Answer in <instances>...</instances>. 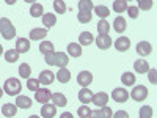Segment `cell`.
I'll return each mask as SVG.
<instances>
[{"instance_id":"35","label":"cell","mask_w":157,"mask_h":118,"mask_svg":"<svg viewBox=\"0 0 157 118\" xmlns=\"http://www.w3.org/2000/svg\"><path fill=\"white\" fill-rule=\"evenodd\" d=\"M77 19H78V22H80V24H88L91 21V13L90 11H78Z\"/></svg>"},{"instance_id":"10","label":"cell","mask_w":157,"mask_h":118,"mask_svg":"<svg viewBox=\"0 0 157 118\" xmlns=\"http://www.w3.org/2000/svg\"><path fill=\"white\" fill-rule=\"evenodd\" d=\"M91 102H93L94 106H99V109H101V107H104V106H107V102H109V95H107V93H104V91L94 93L93 101H91Z\"/></svg>"},{"instance_id":"15","label":"cell","mask_w":157,"mask_h":118,"mask_svg":"<svg viewBox=\"0 0 157 118\" xmlns=\"http://www.w3.org/2000/svg\"><path fill=\"white\" fill-rule=\"evenodd\" d=\"M50 99H52V102H54L55 107H63V106H66V104H68L66 96H64L63 93H52Z\"/></svg>"},{"instance_id":"1","label":"cell","mask_w":157,"mask_h":118,"mask_svg":"<svg viewBox=\"0 0 157 118\" xmlns=\"http://www.w3.org/2000/svg\"><path fill=\"white\" fill-rule=\"evenodd\" d=\"M44 60L49 66H58L61 69V68H66L69 57L66 54H63V52H50V54L44 55Z\"/></svg>"},{"instance_id":"27","label":"cell","mask_w":157,"mask_h":118,"mask_svg":"<svg viewBox=\"0 0 157 118\" xmlns=\"http://www.w3.org/2000/svg\"><path fill=\"white\" fill-rule=\"evenodd\" d=\"M43 22H44L46 27H54L57 24V18H55V14H52V13H46V14H43Z\"/></svg>"},{"instance_id":"47","label":"cell","mask_w":157,"mask_h":118,"mask_svg":"<svg viewBox=\"0 0 157 118\" xmlns=\"http://www.w3.org/2000/svg\"><path fill=\"white\" fill-rule=\"evenodd\" d=\"M3 96V88H0V98Z\"/></svg>"},{"instance_id":"6","label":"cell","mask_w":157,"mask_h":118,"mask_svg":"<svg viewBox=\"0 0 157 118\" xmlns=\"http://www.w3.org/2000/svg\"><path fill=\"white\" fill-rule=\"evenodd\" d=\"M112 98L116 102H126L129 99V91L126 88H115L112 93Z\"/></svg>"},{"instance_id":"41","label":"cell","mask_w":157,"mask_h":118,"mask_svg":"<svg viewBox=\"0 0 157 118\" xmlns=\"http://www.w3.org/2000/svg\"><path fill=\"white\" fill-rule=\"evenodd\" d=\"M99 115H101V118H112L113 112H112V109L109 106H104V107L99 109Z\"/></svg>"},{"instance_id":"38","label":"cell","mask_w":157,"mask_h":118,"mask_svg":"<svg viewBox=\"0 0 157 118\" xmlns=\"http://www.w3.org/2000/svg\"><path fill=\"white\" fill-rule=\"evenodd\" d=\"M54 8H55V11L58 13V14H63V13L66 11V3H64L63 0H55V2H54Z\"/></svg>"},{"instance_id":"13","label":"cell","mask_w":157,"mask_h":118,"mask_svg":"<svg viewBox=\"0 0 157 118\" xmlns=\"http://www.w3.org/2000/svg\"><path fill=\"white\" fill-rule=\"evenodd\" d=\"M129 47H130V41H129V38H126V36H120L115 41V49L120 50V52H126Z\"/></svg>"},{"instance_id":"32","label":"cell","mask_w":157,"mask_h":118,"mask_svg":"<svg viewBox=\"0 0 157 118\" xmlns=\"http://www.w3.org/2000/svg\"><path fill=\"white\" fill-rule=\"evenodd\" d=\"M17 58H19V54H17L16 49H10V50L5 52V60L8 63H14V61H17Z\"/></svg>"},{"instance_id":"42","label":"cell","mask_w":157,"mask_h":118,"mask_svg":"<svg viewBox=\"0 0 157 118\" xmlns=\"http://www.w3.org/2000/svg\"><path fill=\"white\" fill-rule=\"evenodd\" d=\"M138 8L137 6H127V13H129V18H132V19H137L138 18Z\"/></svg>"},{"instance_id":"20","label":"cell","mask_w":157,"mask_h":118,"mask_svg":"<svg viewBox=\"0 0 157 118\" xmlns=\"http://www.w3.org/2000/svg\"><path fill=\"white\" fill-rule=\"evenodd\" d=\"M16 112H17V106L16 104H5V106L2 107V113H3V116H6V118H13L16 115Z\"/></svg>"},{"instance_id":"11","label":"cell","mask_w":157,"mask_h":118,"mask_svg":"<svg viewBox=\"0 0 157 118\" xmlns=\"http://www.w3.org/2000/svg\"><path fill=\"white\" fill-rule=\"evenodd\" d=\"M50 91L47 90V88H39L36 93H35V99L38 101V102H41V104H47L49 101H50Z\"/></svg>"},{"instance_id":"16","label":"cell","mask_w":157,"mask_h":118,"mask_svg":"<svg viewBox=\"0 0 157 118\" xmlns=\"http://www.w3.org/2000/svg\"><path fill=\"white\" fill-rule=\"evenodd\" d=\"M134 69H135V73H138V74H145V73H148L149 71V63L146 61V60H137L135 63H134Z\"/></svg>"},{"instance_id":"28","label":"cell","mask_w":157,"mask_h":118,"mask_svg":"<svg viewBox=\"0 0 157 118\" xmlns=\"http://www.w3.org/2000/svg\"><path fill=\"white\" fill-rule=\"evenodd\" d=\"M121 82L126 85V87H132L135 84V76L132 73H124L121 76Z\"/></svg>"},{"instance_id":"29","label":"cell","mask_w":157,"mask_h":118,"mask_svg":"<svg viewBox=\"0 0 157 118\" xmlns=\"http://www.w3.org/2000/svg\"><path fill=\"white\" fill-rule=\"evenodd\" d=\"M39 52L44 55L50 54V52H54V43H50V41H43L41 44H39Z\"/></svg>"},{"instance_id":"19","label":"cell","mask_w":157,"mask_h":118,"mask_svg":"<svg viewBox=\"0 0 157 118\" xmlns=\"http://www.w3.org/2000/svg\"><path fill=\"white\" fill-rule=\"evenodd\" d=\"M126 29H127L126 19H124V18H121V16H118V18L113 21V30H115V32H118V33H123Z\"/></svg>"},{"instance_id":"21","label":"cell","mask_w":157,"mask_h":118,"mask_svg":"<svg viewBox=\"0 0 157 118\" xmlns=\"http://www.w3.org/2000/svg\"><path fill=\"white\" fill-rule=\"evenodd\" d=\"M78 43H80V46H90L91 43H94V36L90 32H82L78 36Z\"/></svg>"},{"instance_id":"24","label":"cell","mask_w":157,"mask_h":118,"mask_svg":"<svg viewBox=\"0 0 157 118\" xmlns=\"http://www.w3.org/2000/svg\"><path fill=\"white\" fill-rule=\"evenodd\" d=\"M68 55L80 57V55H82V46L77 44V43H69V44H68Z\"/></svg>"},{"instance_id":"9","label":"cell","mask_w":157,"mask_h":118,"mask_svg":"<svg viewBox=\"0 0 157 118\" xmlns=\"http://www.w3.org/2000/svg\"><path fill=\"white\" fill-rule=\"evenodd\" d=\"M112 38L109 36V35H99L98 38H96V44H98V47L99 49H102V50H105V49H110L112 47Z\"/></svg>"},{"instance_id":"26","label":"cell","mask_w":157,"mask_h":118,"mask_svg":"<svg viewBox=\"0 0 157 118\" xmlns=\"http://www.w3.org/2000/svg\"><path fill=\"white\" fill-rule=\"evenodd\" d=\"M98 32L99 35H109L110 32V24L107 22V19H101L98 22Z\"/></svg>"},{"instance_id":"8","label":"cell","mask_w":157,"mask_h":118,"mask_svg":"<svg viewBox=\"0 0 157 118\" xmlns=\"http://www.w3.org/2000/svg\"><path fill=\"white\" fill-rule=\"evenodd\" d=\"M54 79H55L54 73H52L50 69H46V71H41V74H39V77H38V82L41 85H50L52 82H54Z\"/></svg>"},{"instance_id":"5","label":"cell","mask_w":157,"mask_h":118,"mask_svg":"<svg viewBox=\"0 0 157 118\" xmlns=\"http://www.w3.org/2000/svg\"><path fill=\"white\" fill-rule=\"evenodd\" d=\"M91 82H93V74H91L90 71H80L77 74V84L80 87L86 88Z\"/></svg>"},{"instance_id":"12","label":"cell","mask_w":157,"mask_h":118,"mask_svg":"<svg viewBox=\"0 0 157 118\" xmlns=\"http://www.w3.org/2000/svg\"><path fill=\"white\" fill-rule=\"evenodd\" d=\"M55 115H57V107L54 106V104L50 106V104L47 102L41 107V116L43 118H54Z\"/></svg>"},{"instance_id":"25","label":"cell","mask_w":157,"mask_h":118,"mask_svg":"<svg viewBox=\"0 0 157 118\" xmlns=\"http://www.w3.org/2000/svg\"><path fill=\"white\" fill-rule=\"evenodd\" d=\"M57 79H58L61 84L69 82V81H71V73H69V69H66V68L58 69V73H57Z\"/></svg>"},{"instance_id":"7","label":"cell","mask_w":157,"mask_h":118,"mask_svg":"<svg viewBox=\"0 0 157 118\" xmlns=\"http://www.w3.org/2000/svg\"><path fill=\"white\" fill-rule=\"evenodd\" d=\"M93 96H94V93L90 88H82L80 91H78V101H80L82 104H85V106H88V104L93 101Z\"/></svg>"},{"instance_id":"37","label":"cell","mask_w":157,"mask_h":118,"mask_svg":"<svg viewBox=\"0 0 157 118\" xmlns=\"http://www.w3.org/2000/svg\"><path fill=\"white\" fill-rule=\"evenodd\" d=\"M39 85H41V84L38 82V79H27V88L35 91V93L39 90Z\"/></svg>"},{"instance_id":"18","label":"cell","mask_w":157,"mask_h":118,"mask_svg":"<svg viewBox=\"0 0 157 118\" xmlns=\"http://www.w3.org/2000/svg\"><path fill=\"white\" fill-rule=\"evenodd\" d=\"M46 36H47L46 29H33V30H30V39L32 41H39V39H44Z\"/></svg>"},{"instance_id":"3","label":"cell","mask_w":157,"mask_h":118,"mask_svg":"<svg viewBox=\"0 0 157 118\" xmlns=\"http://www.w3.org/2000/svg\"><path fill=\"white\" fill-rule=\"evenodd\" d=\"M22 90V84L17 81V79L11 77L8 81H5V85H3V93L10 95V96H17Z\"/></svg>"},{"instance_id":"44","label":"cell","mask_w":157,"mask_h":118,"mask_svg":"<svg viewBox=\"0 0 157 118\" xmlns=\"http://www.w3.org/2000/svg\"><path fill=\"white\" fill-rule=\"evenodd\" d=\"M113 118H129V115L126 110H118V112H115Z\"/></svg>"},{"instance_id":"36","label":"cell","mask_w":157,"mask_h":118,"mask_svg":"<svg viewBox=\"0 0 157 118\" xmlns=\"http://www.w3.org/2000/svg\"><path fill=\"white\" fill-rule=\"evenodd\" d=\"M77 115H78V118H90V115H91V109L88 107V106H80L77 109Z\"/></svg>"},{"instance_id":"43","label":"cell","mask_w":157,"mask_h":118,"mask_svg":"<svg viewBox=\"0 0 157 118\" xmlns=\"http://www.w3.org/2000/svg\"><path fill=\"white\" fill-rule=\"evenodd\" d=\"M148 77H149V82L151 84H157V69H149L148 71Z\"/></svg>"},{"instance_id":"48","label":"cell","mask_w":157,"mask_h":118,"mask_svg":"<svg viewBox=\"0 0 157 118\" xmlns=\"http://www.w3.org/2000/svg\"><path fill=\"white\" fill-rule=\"evenodd\" d=\"M29 118H39V116H38V115H30Z\"/></svg>"},{"instance_id":"30","label":"cell","mask_w":157,"mask_h":118,"mask_svg":"<svg viewBox=\"0 0 157 118\" xmlns=\"http://www.w3.org/2000/svg\"><path fill=\"white\" fill-rule=\"evenodd\" d=\"M19 74L22 79H30V74H32V68L29 63H22L19 66Z\"/></svg>"},{"instance_id":"22","label":"cell","mask_w":157,"mask_h":118,"mask_svg":"<svg viewBox=\"0 0 157 118\" xmlns=\"http://www.w3.org/2000/svg\"><path fill=\"white\" fill-rule=\"evenodd\" d=\"M30 14H32L33 18H41V16L44 14V8H43V5H41V3H38V2H33L32 6H30Z\"/></svg>"},{"instance_id":"31","label":"cell","mask_w":157,"mask_h":118,"mask_svg":"<svg viewBox=\"0 0 157 118\" xmlns=\"http://www.w3.org/2000/svg\"><path fill=\"white\" fill-rule=\"evenodd\" d=\"M94 13H96L99 18L105 19V18H109V14H110V10H109L107 6H104V5H98V6H94Z\"/></svg>"},{"instance_id":"2","label":"cell","mask_w":157,"mask_h":118,"mask_svg":"<svg viewBox=\"0 0 157 118\" xmlns=\"http://www.w3.org/2000/svg\"><path fill=\"white\" fill-rule=\"evenodd\" d=\"M0 33L3 39H13L16 36V29L8 18H0Z\"/></svg>"},{"instance_id":"40","label":"cell","mask_w":157,"mask_h":118,"mask_svg":"<svg viewBox=\"0 0 157 118\" xmlns=\"http://www.w3.org/2000/svg\"><path fill=\"white\" fill-rule=\"evenodd\" d=\"M152 116V109L151 106H143L140 109V118H151Z\"/></svg>"},{"instance_id":"23","label":"cell","mask_w":157,"mask_h":118,"mask_svg":"<svg viewBox=\"0 0 157 118\" xmlns=\"http://www.w3.org/2000/svg\"><path fill=\"white\" fill-rule=\"evenodd\" d=\"M16 106L21 107V109H30V107H32V99H30L29 96H21V95H17Z\"/></svg>"},{"instance_id":"14","label":"cell","mask_w":157,"mask_h":118,"mask_svg":"<svg viewBox=\"0 0 157 118\" xmlns=\"http://www.w3.org/2000/svg\"><path fill=\"white\" fill-rule=\"evenodd\" d=\"M16 50L17 54H25V52L30 50V41L25 38H19L17 43H16Z\"/></svg>"},{"instance_id":"45","label":"cell","mask_w":157,"mask_h":118,"mask_svg":"<svg viewBox=\"0 0 157 118\" xmlns=\"http://www.w3.org/2000/svg\"><path fill=\"white\" fill-rule=\"evenodd\" d=\"M90 118H101V115H99V109H98V110H91Z\"/></svg>"},{"instance_id":"33","label":"cell","mask_w":157,"mask_h":118,"mask_svg":"<svg viewBox=\"0 0 157 118\" xmlns=\"http://www.w3.org/2000/svg\"><path fill=\"white\" fill-rule=\"evenodd\" d=\"M77 6H78V11H90V13H91V10L94 8V5H93L91 0H80Z\"/></svg>"},{"instance_id":"34","label":"cell","mask_w":157,"mask_h":118,"mask_svg":"<svg viewBox=\"0 0 157 118\" xmlns=\"http://www.w3.org/2000/svg\"><path fill=\"white\" fill-rule=\"evenodd\" d=\"M113 10L116 13L126 11L127 10V2H126V0H115V2H113Z\"/></svg>"},{"instance_id":"46","label":"cell","mask_w":157,"mask_h":118,"mask_svg":"<svg viewBox=\"0 0 157 118\" xmlns=\"http://www.w3.org/2000/svg\"><path fill=\"white\" fill-rule=\"evenodd\" d=\"M60 118H74V116H72V113H71V112H64V113H61V115H60Z\"/></svg>"},{"instance_id":"4","label":"cell","mask_w":157,"mask_h":118,"mask_svg":"<svg viewBox=\"0 0 157 118\" xmlns=\"http://www.w3.org/2000/svg\"><path fill=\"white\" fill-rule=\"evenodd\" d=\"M130 98H132L134 101L140 102V101H145L148 98V88L145 85H138V87H134V90L130 91Z\"/></svg>"},{"instance_id":"17","label":"cell","mask_w":157,"mask_h":118,"mask_svg":"<svg viewBox=\"0 0 157 118\" xmlns=\"http://www.w3.org/2000/svg\"><path fill=\"white\" fill-rule=\"evenodd\" d=\"M151 50H152V46H151V43H148V41H141V43H138L137 44V52H138V55H149L151 54Z\"/></svg>"},{"instance_id":"49","label":"cell","mask_w":157,"mask_h":118,"mask_svg":"<svg viewBox=\"0 0 157 118\" xmlns=\"http://www.w3.org/2000/svg\"><path fill=\"white\" fill-rule=\"evenodd\" d=\"M2 54H3V47H2V46H0V55H2Z\"/></svg>"},{"instance_id":"39","label":"cell","mask_w":157,"mask_h":118,"mask_svg":"<svg viewBox=\"0 0 157 118\" xmlns=\"http://www.w3.org/2000/svg\"><path fill=\"white\" fill-rule=\"evenodd\" d=\"M152 5H154V2L152 0H138V10H151L152 8Z\"/></svg>"}]
</instances>
